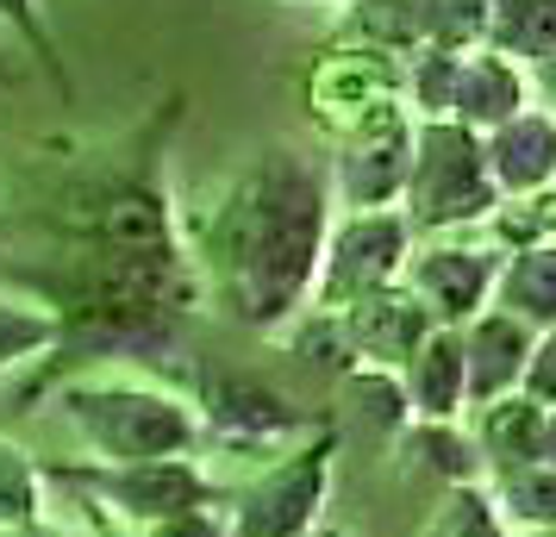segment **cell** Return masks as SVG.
I'll return each instance as SVG.
<instances>
[{
	"instance_id": "obj_1",
	"label": "cell",
	"mask_w": 556,
	"mask_h": 537,
	"mask_svg": "<svg viewBox=\"0 0 556 537\" xmlns=\"http://www.w3.org/2000/svg\"><path fill=\"white\" fill-rule=\"evenodd\" d=\"M331 231V188L326 176L294 151L256 156L244 176L213 206V263L219 294L244 325L276 332L313 301L319 251Z\"/></svg>"
},
{
	"instance_id": "obj_2",
	"label": "cell",
	"mask_w": 556,
	"mask_h": 537,
	"mask_svg": "<svg viewBox=\"0 0 556 537\" xmlns=\"http://www.w3.org/2000/svg\"><path fill=\"white\" fill-rule=\"evenodd\" d=\"M501 206L488 181L481 138L456 119H413V156L401 181V213L406 231H463L481 226Z\"/></svg>"
},
{
	"instance_id": "obj_3",
	"label": "cell",
	"mask_w": 556,
	"mask_h": 537,
	"mask_svg": "<svg viewBox=\"0 0 556 537\" xmlns=\"http://www.w3.org/2000/svg\"><path fill=\"white\" fill-rule=\"evenodd\" d=\"M63 412L101 462H169L201 444V419L176 394L138 382H76L63 394Z\"/></svg>"
},
{
	"instance_id": "obj_4",
	"label": "cell",
	"mask_w": 556,
	"mask_h": 537,
	"mask_svg": "<svg viewBox=\"0 0 556 537\" xmlns=\"http://www.w3.org/2000/svg\"><path fill=\"white\" fill-rule=\"evenodd\" d=\"M406 256H413V231H406V219L394 206H381V213H351L344 226L326 231L319 276H313V307L344 312L351 301H363V294L401 282Z\"/></svg>"
},
{
	"instance_id": "obj_5",
	"label": "cell",
	"mask_w": 556,
	"mask_h": 537,
	"mask_svg": "<svg viewBox=\"0 0 556 537\" xmlns=\"http://www.w3.org/2000/svg\"><path fill=\"white\" fill-rule=\"evenodd\" d=\"M326 482H331V437H319L313 450L281 457L276 469H263L238 494L226 532L231 537H306L319 507H326Z\"/></svg>"
},
{
	"instance_id": "obj_6",
	"label": "cell",
	"mask_w": 556,
	"mask_h": 537,
	"mask_svg": "<svg viewBox=\"0 0 556 537\" xmlns=\"http://www.w3.org/2000/svg\"><path fill=\"white\" fill-rule=\"evenodd\" d=\"M81 482L94 487V500H101L119 525H131V532H156V525H169V519H181V512L213 507V482L201 475L194 457L106 462V469H88Z\"/></svg>"
},
{
	"instance_id": "obj_7",
	"label": "cell",
	"mask_w": 556,
	"mask_h": 537,
	"mask_svg": "<svg viewBox=\"0 0 556 537\" xmlns=\"http://www.w3.org/2000/svg\"><path fill=\"white\" fill-rule=\"evenodd\" d=\"M406 156H413V113L401 101L376 106L369 119H356L344 131V156L331 169V201H344L351 213H381L401 201Z\"/></svg>"
},
{
	"instance_id": "obj_8",
	"label": "cell",
	"mask_w": 556,
	"mask_h": 537,
	"mask_svg": "<svg viewBox=\"0 0 556 537\" xmlns=\"http://www.w3.org/2000/svg\"><path fill=\"white\" fill-rule=\"evenodd\" d=\"M494 276H501V251L494 244H431L413 251L401 269V287L419 301L431 325L463 332L476 312L494 307Z\"/></svg>"
},
{
	"instance_id": "obj_9",
	"label": "cell",
	"mask_w": 556,
	"mask_h": 537,
	"mask_svg": "<svg viewBox=\"0 0 556 537\" xmlns=\"http://www.w3.org/2000/svg\"><path fill=\"white\" fill-rule=\"evenodd\" d=\"M306 101L319 106V119H326L338 138L356 126V119H369L376 106L401 101V63L388 51H331L313 81H306Z\"/></svg>"
},
{
	"instance_id": "obj_10",
	"label": "cell",
	"mask_w": 556,
	"mask_h": 537,
	"mask_svg": "<svg viewBox=\"0 0 556 537\" xmlns=\"http://www.w3.org/2000/svg\"><path fill=\"white\" fill-rule=\"evenodd\" d=\"M488 156V181L501 201H526V194H551L556 188V113L526 106L506 126H494L481 138Z\"/></svg>"
},
{
	"instance_id": "obj_11",
	"label": "cell",
	"mask_w": 556,
	"mask_h": 537,
	"mask_svg": "<svg viewBox=\"0 0 556 537\" xmlns=\"http://www.w3.org/2000/svg\"><path fill=\"white\" fill-rule=\"evenodd\" d=\"M338 319H344V337H351L356 362H369V369H394V375H401L406 357L431 337V319L419 312V301H413L401 282H388V287H376V294L351 301Z\"/></svg>"
},
{
	"instance_id": "obj_12",
	"label": "cell",
	"mask_w": 556,
	"mask_h": 537,
	"mask_svg": "<svg viewBox=\"0 0 556 537\" xmlns=\"http://www.w3.org/2000/svg\"><path fill=\"white\" fill-rule=\"evenodd\" d=\"M456 337H463V400L469 407L519 394V375H526V357H531V337L538 332H526L519 319H506L501 307H488Z\"/></svg>"
},
{
	"instance_id": "obj_13",
	"label": "cell",
	"mask_w": 556,
	"mask_h": 537,
	"mask_svg": "<svg viewBox=\"0 0 556 537\" xmlns=\"http://www.w3.org/2000/svg\"><path fill=\"white\" fill-rule=\"evenodd\" d=\"M526 106H531V88H526V69L519 63H506L494 51H469L456 63V94H451L456 126H469L476 138H488L494 126H506Z\"/></svg>"
},
{
	"instance_id": "obj_14",
	"label": "cell",
	"mask_w": 556,
	"mask_h": 537,
	"mask_svg": "<svg viewBox=\"0 0 556 537\" xmlns=\"http://www.w3.org/2000/svg\"><path fill=\"white\" fill-rule=\"evenodd\" d=\"M401 394H406V412L426 419V425H456V412L469 407L463 400V337L431 325V337L406 357L401 369Z\"/></svg>"
},
{
	"instance_id": "obj_15",
	"label": "cell",
	"mask_w": 556,
	"mask_h": 537,
	"mask_svg": "<svg viewBox=\"0 0 556 537\" xmlns=\"http://www.w3.org/2000/svg\"><path fill=\"white\" fill-rule=\"evenodd\" d=\"M494 307L506 319H519L526 332H551L556 325V238L506 256L501 276H494Z\"/></svg>"
},
{
	"instance_id": "obj_16",
	"label": "cell",
	"mask_w": 556,
	"mask_h": 537,
	"mask_svg": "<svg viewBox=\"0 0 556 537\" xmlns=\"http://www.w3.org/2000/svg\"><path fill=\"white\" fill-rule=\"evenodd\" d=\"M481 51L519 69L556 56V0H481Z\"/></svg>"
},
{
	"instance_id": "obj_17",
	"label": "cell",
	"mask_w": 556,
	"mask_h": 537,
	"mask_svg": "<svg viewBox=\"0 0 556 537\" xmlns=\"http://www.w3.org/2000/svg\"><path fill=\"white\" fill-rule=\"evenodd\" d=\"M544 412L538 400H526V394H501V400H488L476 419V457L494 462V475L501 469H519V462H538V437H544Z\"/></svg>"
},
{
	"instance_id": "obj_18",
	"label": "cell",
	"mask_w": 556,
	"mask_h": 537,
	"mask_svg": "<svg viewBox=\"0 0 556 537\" xmlns=\"http://www.w3.org/2000/svg\"><path fill=\"white\" fill-rule=\"evenodd\" d=\"M213 425L256 444V437L301 432V412L288 407L276 387H263V382H219V387H213Z\"/></svg>"
},
{
	"instance_id": "obj_19",
	"label": "cell",
	"mask_w": 556,
	"mask_h": 537,
	"mask_svg": "<svg viewBox=\"0 0 556 537\" xmlns=\"http://www.w3.org/2000/svg\"><path fill=\"white\" fill-rule=\"evenodd\" d=\"M488 500H494L506 532H513V525H519V532H556V469H544V462L501 469Z\"/></svg>"
},
{
	"instance_id": "obj_20",
	"label": "cell",
	"mask_w": 556,
	"mask_h": 537,
	"mask_svg": "<svg viewBox=\"0 0 556 537\" xmlns=\"http://www.w3.org/2000/svg\"><path fill=\"white\" fill-rule=\"evenodd\" d=\"M351 26L369 51H419L426 44V0H351Z\"/></svg>"
},
{
	"instance_id": "obj_21",
	"label": "cell",
	"mask_w": 556,
	"mask_h": 537,
	"mask_svg": "<svg viewBox=\"0 0 556 537\" xmlns=\"http://www.w3.org/2000/svg\"><path fill=\"white\" fill-rule=\"evenodd\" d=\"M481 226L494 231L501 244H513V251H526V244H544V238H556V194H526V201H501Z\"/></svg>"
},
{
	"instance_id": "obj_22",
	"label": "cell",
	"mask_w": 556,
	"mask_h": 537,
	"mask_svg": "<svg viewBox=\"0 0 556 537\" xmlns=\"http://www.w3.org/2000/svg\"><path fill=\"white\" fill-rule=\"evenodd\" d=\"M431 537H506V525H501V512H494V500H488L476 482H456L451 494H444L438 519H431Z\"/></svg>"
},
{
	"instance_id": "obj_23",
	"label": "cell",
	"mask_w": 556,
	"mask_h": 537,
	"mask_svg": "<svg viewBox=\"0 0 556 537\" xmlns=\"http://www.w3.org/2000/svg\"><path fill=\"white\" fill-rule=\"evenodd\" d=\"M344 394L356 400V412H369V419L388 425V432H401L406 419H413L394 369H369V362H356V369H344Z\"/></svg>"
},
{
	"instance_id": "obj_24",
	"label": "cell",
	"mask_w": 556,
	"mask_h": 537,
	"mask_svg": "<svg viewBox=\"0 0 556 537\" xmlns=\"http://www.w3.org/2000/svg\"><path fill=\"white\" fill-rule=\"evenodd\" d=\"M38 519V469L26 462V450L0 444V532L31 525Z\"/></svg>"
},
{
	"instance_id": "obj_25",
	"label": "cell",
	"mask_w": 556,
	"mask_h": 537,
	"mask_svg": "<svg viewBox=\"0 0 556 537\" xmlns=\"http://www.w3.org/2000/svg\"><path fill=\"white\" fill-rule=\"evenodd\" d=\"M51 337H63L56 319L26 312V307H0V369H7V362H20V357H31V350H45Z\"/></svg>"
},
{
	"instance_id": "obj_26",
	"label": "cell",
	"mask_w": 556,
	"mask_h": 537,
	"mask_svg": "<svg viewBox=\"0 0 556 537\" xmlns=\"http://www.w3.org/2000/svg\"><path fill=\"white\" fill-rule=\"evenodd\" d=\"M519 394L538 400V407H556V325L531 337V357H526V375H519Z\"/></svg>"
},
{
	"instance_id": "obj_27",
	"label": "cell",
	"mask_w": 556,
	"mask_h": 537,
	"mask_svg": "<svg viewBox=\"0 0 556 537\" xmlns=\"http://www.w3.org/2000/svg\"><path fill=\"white\" fill-rule=\"evenodd\" d=\"M151 537H231V532H226V519H213V507H194L181 519H169V525H156Z\"/></svg>"
},
{
	"instance_id": "obj_28",
	"label": "cell",
	"mask_w": 556,
	"mask_h": 537,
	"mask_svg": "<svg viewBox=\"0 0 556 537\" xmlns=\"http://www.w3.org/2000/svg\"><path fill=\"white\" fill-rule=\"evenodd\" d=\"M0 20H13V26L26 31L38 51H51V44H45V31H38V13H31V0H0Z\"/></svg>"
},
{
	"instance_id": "obj_29",
	"label": "cell",
	"mask_w": 556,
	"mask_h": 537,
	"mask_svg": "<svg viewBox=\"0 0 556 537\" xmlns=\"http://www.w3.org/2000/svg\"><path fill=\"white\" fill-rule=\"evenodd\" d=\"M526 88H531V94H544V106H556V56L531 63V69H526Z\"/></svg>"
},
{
	"instance_id": "obj_30",
	"label": "cell",
	"mask_w": 556,
	"mask_h": 537,
	"mask_svg": "<svg viewBox=\"0 0 556 537\" xmlns=\"http://www.w3.org/2000/svg\"><path fill=\"white\" fill-rule=\"evenodd\" d=\"M538 462H544V469H556V407L544 412V437H538Z\"/></svg>"
},
{
	"instance_id": "obj_31",
	"label": "cell",
	"mask_w": 556,
	"mask_h": 537,
	"mask_svg": "<svg viewBox=\"0 0 556 537\" xmlns=\"http://www.w3.org/2000/svg\"><path fill=\"white\" fill-rule=\"evenodd\" d=\"M0 537H56L51 525H38V519H31V525H13V532H0Z\"/></svg>"
},
{
	"instance_id": "obj_32",
	"label": "cell",
	"mask_w": 556,
	"mask_h": 537,
	"mask_svg": "<svg viewBox=\"0 0 556 537\" xmlns=\"http://www.w3.org/2000/svg\"><path fill=\"white\" fill-rule=\"evenodd\" d=\"M101 537H151V532H131V525H106Z\"/></svg>"
},
{
	"instance_id": "obj_33",
	"label": "cell",
	"mask_w": 556,
	"mask_h": 537,
	"mask_svg": "<svg viewBox=\"0 0 556 537\" xmlns=\"http://www.w3.org/2000/svg\"><path fill=\"white\" fill-rule=\"evenodd\" d=\"M519 537H556V532H519Z\"/></svg>"
},
{
	"instance_id": "obj_34",
	"label": "cell",
	"mask_w": 556,
	"mask_h": 537,
	"mask_svg": "<svg viewBox=\"0 0 556 537\" xmlns=\"http://www.w3.org/2000/svg\"><path fill=\"white\" fill-rule=\"evenodd\" d=\"M344 7H351V0H344Z\"/></svg>"
},
{
	"instance_id": "obj_35",
	"label": "cell",
	"mask_w": 556,
	"mask_h": 537,
	"mask_svg": "<svg viewBox=\"0 0 556 537\" xmlns=\"http://www.w3.org/2000/svg\"><path fill=\"white\" fill-rule=\"evenodd\" d=\"M551 194H556V188H551Z\"/></svg>"
}]
</instances>
